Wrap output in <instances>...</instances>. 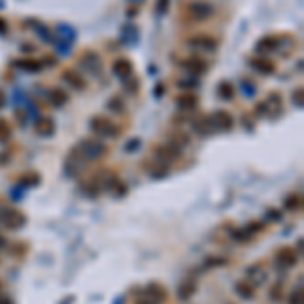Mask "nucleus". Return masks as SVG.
<instances>
[{
    "instance_id": "obj_1",
    "label": "nucleus",
    "mask_w": 304,
    "mask_h": 304,
    "mask_svg": "<svg viewBox=\"0 0 304 304\" xmlns=\"http://www.w3.org/2000/svg\"><path fill=\"white\" fill-rule=\"evenodd\" d=\"M75 39H77V31H75L73 27L65 25V23H59V25L53 29V47L57 49V53H59L61 57H65V55L71 51Z\"/></svg>"
},
{
    "instance_id": "obj_2",
    "label": "nucleus",
    "mask_w": 304,
    "mask_h": 304,
    "mask_svg": "<svg viewBox=\"0 0 304 304\" xmlns=\"http://www.w3.org/2000/svg\"><path fill=\"white\" fill-rule=\"evenodd\" d=\"M290 37H276V35H268V37H262L257 43H255V53L259 57H268V55H274V53H280L282 57H286L292 47H284V43H288Z\"/></svg>"
},
{
    "instance_id": "obj_3",
    "label": "nucleus",
    "mask_w": 304,
    "mask_h": 304,
    "mask_svg": "<svg viewBox=\"0 0 304 304\" xmlns=\"http://www.w3.org/2000/svg\"><path fill=\"white\" fill-rule=\"evenodd\" d=\"M75 150L79 152V156L83 160L96 162V160H100V158H103L107 154V146L101 140H98V138H83V140L77 142Z\"/></svg>"
},
{
    "instance_id": "obj_4",
    "label": "nucleus",
    "mask_w": 304,
    "mask_h": 304,
    "mask_svg": "<svg viewBox=\"0 0 304 304\" xmlns=\"http://www.w3.org/2000/svg\"><path fill=\"white\" fill-rule=\"evenodd\" d=\"M88 126H90V130H92L96 136H100V138H116V136L120 134L118 124H116L114 120L105 118V116H94Z\"/></svg>"
},
{
    "instance_id": "obj_5",
    "label": "nucleus",
    "mask_w": 304,
    "mask_h": 304,
    "mask_svg": "<svg viewBox=\"0 0 304 304\" xmlns=\"http://www.w3.org/2000/svg\"><path fill=\"white\" fill-rule=\"evenodd\" d=\"M187 49H191L195 55H205V53H215L219 49V41L211 35H195L187 39Z\"/></svg>"
},
{
    "instance_id": "obj_6",
    "label": "nucleus",
    "mask_w": 304,
    "mask_h": 304,
    "mask_svg": "<svg viewBox=\"0 0 304 304\" xmlns=\"http://www.w3.org/2000/svg\"><path fill=\"white\" fill-rule=\"evenodd\" d=\"M0 223H2L4 229L16 231V229H20V227L27 225V217H25V213H20L18 209L4 207V209H0Z\"/></svg>"
},
{
    "instance_id": "obj_7",
    "label": "nucleus",
    "mask_w": 304,
    "mask_h": 304,
    "mask_svg": "<svg viewBox=\"0 0 304 304\" xmlns=\"http://www.w3.org/2000/svg\"><path fill=\"white\" fill-rule=\"evenodd\" d=\"M255 114L262 118V116H268V118H276L278 114H282V96L272 92L268 94V98L264 101H259L255 105Z\"/></svg>"
},
{
    "instance_id": "obj_8",
    "label": "nucleus",
    "mask_w": 304,
    "mask_h": 304,
    "mask_svg": "<svg viewBox=\"0 0 304 304\" xmlns=\"http://www.w3.org/2000/svg\"><path fill=\"white\" fill-rule=\"evenodd\" d=\"M181 154H183V150H179V148L172 146L170 142H162V144H156V146H154V150H152V160L170 166Z\"/></svg>"
},
{
    "instance_id": "obj_9",
    "label": "nucleus",
    "mask_w": 304,
    "mask_h": 304,
    "mask_svg": "<svg viewBox=\"0 0 304 304\" xmlns=\"http://www.w3.org/2000/svg\"><path fill=\"white\" fill-rule=\"evenodd\" d=\"M213 14H215V6H213L211 2L197 0V2H191V4L187 6V16H189L193 23H205V20H209Z\"/></svg>"
},
{
    "instance_id": "obj_10",
    "label": "nucleus",
    "mask_w": 304,
    "mask_h": 304,
    "mask_svg": "<svg viewBox=\"0 0 304 304\" xmlns=\"http://www.w3.org/2000/svg\"><path fill=\"white\" fill-rule=\"evenodd\" d=\"M79 67L92 75V77H100L101 75V57L96 51H83L81 57H79Z\"/></svg>"
},
{
    "instance_id": "obj_11",
    "label": "nucleus",
    "mask_w": 304,
    "mask_h": 304,
    "mask_svg": "<svg viewBox=\"0 0 304 304\" xmlns=\"http://www.w3.org/2000/svg\"><path fill=\"white\" fill-rule=\"evenodd\" d=\"M179 65H181V69L185 71V75H195V77L207 73V69H209V63H207L203 57H199V55H191V57L183 59Z\"/></svg>"
},
{
    "instance_id": "obj_12",
    "label": "nucleus",
    "mask_w": 304,
    "mask_h": 304,
    "mask_svg": "<svg viewBox=\"0 0 304 304\" xmlns=\"http://www.w3.org/2000/svg\"><path fill=\"white\" fill-rule=\"evenodd\" d=\"M209 122L213 126V132H229L233 128V116L227 110H215L209 116Z\"/></svg>"
},
{
    "instance_id": "obj_13",
    "label": "nucleus",
    "mask_w": 304,
    "mask_h": 304,
    "mask_svg": "<svg viewBox=\"0 0 304 304\" xmlns=\"http://www.w3.org/2000/svg\"><path fill=\"white\" fill-rule=\"evenodd\" d=\"M83 168H85V160L79 156V152L73 148L69 152V156L65 158V175L71 177V179H77L83 172Z\"/></svg>"
},
{
    "instance_id": "obj_14",
    "label": "nucleus",
    "mask_w": 304,
    "mask_h": 304,
    "mask_svg": "<svg viewBox=\"0 0 304 304\" xmlns=\"http://www.w3.org/2000/svg\"><path fill=\"white\" fill-rule=\"evenodd\" d=\"M112 71H114V75H116L120 81H128V79H132V75H134V65H132L130 59L120 57V59H116V61L112 63Z\"/></svg>"
},
{
    "instance_id": "obj_15",
    "label": "nucleus",
    "mask_w": 304,
    "mask_h": 304,
    "mask_svg": "<svg viewBox=\"0 0 304 304\" xmlns=\"http://www.w3.org/2000/svg\"><path fill=\"white\" fill-rule=\"evenodd\" d=\"M61 81L67 83L69 88L77 90V92H83V90L88 88V81H85L83 73L77 71V69H65V71L61 73Z\"/></svg>"
},
{
    "instance_id": "obj_16",
    "label": "nucleus",
    "mask_w": 304,
    "mask_h": 304,
    "mask_svg": "<svg viewBox=\"0 0 304 304\" xmlns=\"http://www.w3.org/2000/svg\"><path fill=\"white\" fill-rule=\"evenodd\" d=\"M246 278H248L246 280L248 284H252L253 288H257V286H264L268 282V272H266V268L262 264H252L246 270Z\"/></svg>"
},
{
    "instance_id": "obj_17",
    "label": "nucleus",
    "mask_w": 304,
    "mask_h": 304,
    "mask_svg": "<svg viewBox=\"0 0 304 304\" xmlns=\"http://www.w3.org/2000/svg\"><path fill=\"white\" fill-rule=\"evenodd\" d=\"M296 259H298V255H296L294 250H290V248H280V250L276 252V255H274L276 266L282 268V270H288V268L296 266Z\"/></svg>"
},
{
    "instance_id": "obj_18",
    "label": "nucleus",
    "mask_w": 304,
    "mask_h": 304,
    "mask_svg": "<svg viewBox=\"0 0 304 304\" xmlns=\"http://www.w3.org/2000/svg\"><path fill=\"white\" fill-rule=\"evenodd\" d=\"M248 65L252 67L253 71L262 73V75H272V73L276 71V65H274V63H272L268 57H259V55L252 57V59L248 61Z\"/></svg>"
},
{
    "instance_id": "obj_19",
    "label": "nucleus",
    "mask_w": 304,
    "mask_h": 304,
    "mask_svg": "<svg viewBox=\"0 0 304 304\" xmlns=\"http://www.w3.org/2000/svg\"><path fill=\"white\" fill-rule=\"evenodd\" d=\"M55 130H57L55 120L49 118V116H43V118L35 120V132H37V136H41V138H51V136L55 134Z\"/></svg>"
},
{
    "instance_id": "obj_20",
    "label": "nucleus",
    "mask_w": 304,
    "mask_h": 304,
    "mask_svg": "<svg viewBox=\"0 0 304 304\" xmlns=\"http://www.w3.org/2000/svg\"><path fill=\"white\" fill-rule=\"evenodd\" d=\"M142 296L152 304H162L166 300V290H164L160 284L152 282V284H148V286L144 288V294H142Z\"/></svg>"
},
{
    "instance_id": "obj_21",
    "label": "nucleus",
    "mask_w": 304,
    "mask_h": 304,
    "mask_svg": "<svg viewBox=\"0 0 304 304\" xmlns=\"http://www.w3.org/2000/svg\"><path fill=\"white\" fill-rule=\"evenodd\" d=\"M29 27L33 29V33H35L43 43L53 45V31H51L47 25H43L41 20H29Z\"/></svg>"
},
{
    "instance_id": "obj_22",
    "label": "nucleus",
    "mask_w": 304,
    "mask_h": 304,
    "mask_svg": "<svg viewBox=\"0 0 304 304\" xmlns=\"http://www.w3.org/2000/svg\"><path fill=\"white\" fill-rule=\"evenodd\" d=\"M12 65H14L16 69L25 71V73H39V71L43 69V63H41V61H37V59H29V57H25V59H16Z\"/></svg>"
},
{
    "instance_id": "obj_23",
    "label": "nucleus",
    "mask_w": 304,
    "mask_h": 304,
    "mask_svg": "<svg viewBox=\"0 0 304 304\" xmlns=\"http://www.w3.org/2000/svg\"><path fill=\"white\" fill-rule=\"evenodd\" d=\"M138 29L132 25V23H126L122 29H120V39H122V43H126V45H136L138 43Z\"/></svg>"
},
{
    "instance_id": "obj_24",
    "label": "nucleus",
    "mask_w": 304,
    "mask_h": 304,
    "mask_svg": "<svg viewBox=\"0 0 304 304\" xmlns=\"http://www.w3.org/2000/svg\"><path fill=\"white\" fill-rule=\"evenodd\" d=\"M49 101L55 107H63L65 103H69V94L63 88H53L49 92Z\"/></svg>"
},
{
    "instance_id": "obj_25",
    "label": "nucleus",
    "mask_w": 304,
    "mask_h": 304,
    "mask_svg": "<svg viewBox=\"0 0 304 304\" xmlns=\"http://www.w3.org/2000/svg\"><path fill=\"white\" fill-rule=\"evenodd\" d=\"M233 290L242 300H253V296H255V288L248 282H235Z\"/></svg>"
},
{
    "instance_id": "obj_26",
    "label": "nucleus",
    "mask_w": 304,
    "mask_h": 304,
    "mask_svg": "<svg viewBox=\"0 0 304 304\" xmlns=\"http://www.w3.org/2000/svg\"><path fill=\"white\" fill-rule=\"evenodd\" d=\"M197 103H199V100H197L195 94H183V96L177 98V105L181 110H185V112H193L197 107Z\"/></svg>"
},
{
    "instance_id": "obj_27",
    "label": "nucleus",
    "mask_w": 304,
    "mask_h": 304,
    "mask_svg": "<svg viewBox=\"0 0 304 304\" xmlns=\"http://www.w3.org/2000/svg\"><path fill=\"white\" fill-rule=\"evenodd\" d=\"M197 292V282L195 280H185L181 286H179V298L181 300H189V298H193V294Z\"/></svg>"
},
{
    "instance_id": "obj_28",
    "label": "nucleus",
    "mask_w": 304,
    "mask_h": 304,
    "mask_svg": "<svg viewBox=\"0 0 304 304\" xmlns=\"http://www.w3.org/2000/svg\"><path fill=\"white\" fill-rule=\"evenodd\" d=\"M217 96H219V100L223 101H229L233 100V96H235V90H233V83L231 81H219V85H217Z\"/></svg>"
},
{
    "instance_id": "obj_29",
    "label": "nucleus",
    "mask_w": 304,
    "mask_h": 304,
    "mask_svg": "<svg viewBox=\"0 0 304 304\" xmlns=\"http://www.w3.org/2000/svg\"><path fill=\"white\" fill-rule=\"evenodd\" d=\"M193 130H195L199 136H203V138H207V136H211V134H213V126H211L209 118L195 120V122H193Z\"/></svg>"
},
{
    "instance_id": "obj_30",
    "label": "nucleus",
    "mask_w": 304,
    "mask_h": 304,
    "mask_svg": "<svg viewBox=\"0 0 304 304\" xmlns=\"http://www.w3.org/2000/svg\"><path fill=\"white\" fill-rule=\"evenodd\" d=\"M177 85L181 90H195V88H199V77H195V75H183L181 79H177Z\"/></svg>"
},
{
    "instance_id": "obj_31",
    "label": "nucleus",
    "mask_w": 304,
    "mask_h": 304,
    "mask_svg": "<svg viewBox=\"0 0 304 304\" xmlns=\"http://www.w3.org/2000/svg\"><path fill=\"white\" fill-rule=\"evenodd\" d=\"M166 175H168V166L166 164L154 162L150 168H148V177H152V179H164Z\"/></svg>"
},
{
    "instance_id": "obj_32",
    "label": "nucleus",
    "mask_w": 304,
    "mask_h": 304,
    "mask_svg": "<svg viewBox=\"0 0 304 304\" xmlns=\"http://www.w3.org/2000/svg\"><path fill=\"white\" fill-rule=\"evenodd\" d=\"M18 183L25 185V187H37V185L41 183V175H37V172H27V175H23V177L18 179Z\"/></svg>"
},
{
    "instance_id": "obj_33",
    "label": "nucleus",
    "mask_w": 304,
    "mask_h": 304,
    "mask_svg": "<svg viewBox=\"0 0 304 304\" xmlns=\"http://www.w3.org/2000/svg\"><path fill=\"white\" fill-rule=\"evenodd\" d=\"M10 138H12V126L8 124V120L0 118V142L4 144V142H8Z\"/></svg>"
},
{
    "instance_id": "obj_34",
    "label": "nucleus",
    "mask_w": 304,
    "mask_h": 304,
    "mask_svg": "<svg viewBox=\"0 0 304 304\" xmlns=\"http://www.w3.org/2000/svg\"><path fill=\"white\" fill-rule=\"evenodd\" d=\"M242 94L248 98V100H253L255 98V94H257V88H255V83L250 81V79H242Z\"/></svg>"
},
{
    "instance_id": "obj_35",
    "label": "nucleus",
    "mask_w": 304,
    "mask_h": 304,
    "mask_svg": "<svg viewBox=\"0 0 304 304\" xmlns=\"http://www.w3.org/2000/svg\"><path fill=\"white\" fill-rule=\"evenodd\" d=\"M284 207L288 209V211H298L300 207H302V197L300 195H290L286 203H284Z\"/></svg>"
},
{
    "instance_id": "obj_36",
    "label": "nucleus",
    "mask_w": 304,
    "mask_h": 304,
    "mask_svg": "<svg viewBox=\"0 0 304 304\" xmlns=\"http://www.w3.org/2000/svg\"><path fill=\"white\" fill-rule=\"evenodd\" d=\"M107 110H112L116 114H124L126 112V105H124V101L120 100V98H112V100L107 101Z\"/></svg>"
},
{
    "instance_id": "obj_37",
    "label": "nucleus",
    "mask_w": 304,
    "mask_h": 304,
    "mask_svg": "<svg viewBox=\"0 0 304 304\" xmlns=\"http://www.w3.org/2000/svg\"><path fill=\"white\" fill-rule=\"evenodd\" d=\"M225 264H227V257H207L205 259L207 268H219V266H225Z\"/></svg>"
},
{
    "instance_id": "obj_38",
    "label": "nucleus",
    "mask_w": 304,
    "mask_h": 304,
    "mask_svg": "<svg viewBox=\"0 0 304 304\" xmlns=\"http://www.w3.org/2000/svg\"><path fill=\"white\" fill-rule=\"evenodd\" d=\"M292 103H294L296 107H302V103H304V90L302 88H296V90L292 92Z\"/></svg>"
},
{
    "instance_id": "obj_39",
    "label": "nucleus",
    "mask_w": 304,
    "mask_h": 304,
    "mask_svg": "<svg viewBox=\"0 0 304 304\" xmlns=\"http://www.w3.org/2000/svg\"><path fill=\"white\" fill-rule=\"evenodd\" d=\"M168 2L170 0H156V14L162 16L166 10H168Z\"/></svg>"
},
{
    "instance_id": "obj_40",
    "label": "nucleus",
    "mask_w": 304,
    "mask_h": 304,
    "mask_svg": "<svg viewBox=\"0 0 304 304\" xmlns=\"http://www.w3.org/2000/svg\"><path fill=\"white\" fill-rule=\"evenodd\" d=\"M290 304H302V286H298V288L292 292V296H290Z\"/></svg>"
},
{
    "instance_id": "obj_41",
    "label": "nucleus",
    "mask_w": 304,
    "mask_h": 304,
    "mask_svg": "<svg viewBox=\"0 0 304 304\" xmlns=\"http://www.w3.org/2000/svg\"><path fill=\"white\" fill-rule=\"evenodd\" d=\"M278 294H280V296H282V284H276V286H274V290H272V292H270V298H272V300H276V302H278Z\"/></svg>"
},
{
    "instance_id": "obj_42",
    "label": "nucleus",
    "mask_w": 304,
    "mask_h": 304,
    "mask_svg": "<svg viewBox=\"0 0 304 304\" xmlns=\"http://www.w3.org/2000/svg\"><path fill=\"white\" fill-rule=\"evenodd\" d=\"M138 146H140V140L136 138V140H130V142L126 144V150L130 152V150H134V148H138Z\"/></svg>"
},
{
    "instance_id": "obj_43",
    "label": "nucleus",
    "mask_w": 304,
    "mask_h": 304,
    "mask_svg": "<svg viewBox=\"0 0 304 304\" xmlns=\"http://www.w3.org/2000/svg\"><path fill=\"white\" fill-rule=\"evenodd\" d=\"M6 33H8V25L4 18H0V35H6Z\"/></svg>"
},
{
    "instance_id": "obj_44",
    "label": "nucleus",
    "mask_w": 304,
    "mask_h": 304,
    "mask_svg": "<svg viewBox=\"0 0 304 304\" xmlns=\"http://www.w3.org/2000/svg\"><path fill=\"white\" fill-rule=\"evenodd\" d=\"M0 304H14V300H12L10 296H2V294H0Z\"/></svg>"
},
{
    "instance_id": "obj_45",
    "label": "nucleus",
    "mask_w": 304,
    "mask_h": 304,
    "mask_svg": "<svg viewBox=\"0 0 304 304\" xmlns=\"http://www.w3.org/2000/svg\"><path fill=\"white\" fill-rule=\"evenodd\" d=\"M270 215H272V219H274V221H278V219H282V215H280L278 211H270Z\"/></svg>"
},
{
    "instance_id": "obj_46",
    "label": "nucleus",
    "mask_w": 304,
    "mask_h": 304,
    "mask_svg": "<svg viewBox=\"0 0 304 304\" xmlns=\"http://www.w3.org/2000/svg\"><path fill=\"white\" fill-rule=\"evenodd\" d=\"M4 103H6V96H4V92H2V90H0V107H2V105H4Z\"/></svg>"
},
{
    "instance_id": "obj_47",
    "label": "nucleus",
    "mask_w": 304,
    "mask_h": 304,
    "mask_svg": "<svg viewBox=\"0 0 304 304\" xmlns=\"http://www.w3.org/2000/svg\"><path fill=\"white\" fill-rule=\"evenodd\" d=\"M136 304H152V302H148V300H146V298H144V296H140V298H138V300H136Z\"/></svg>"
},
{
    "instance_id": "obj_48",
    "label": "nucleus",
    "mask_w": 304,
    "mask_h": 304,
    "mask_svg": "<svg viewBox=\"0 0 304 304\" xmlns=\"http://www.w3.org/2000/svg\"><path fill=\"white\" fill-rule=\"evenodd\" d=\"M4 248H6V240L0 235V250H4Z\"/></svg>"
},
{
    "instance_id": "obj_49",
    "label": "nucleus",
    "mask_w": 304,
    "mask_h": 304,
    "mask_svg": "<svg viewBox=\"0 0 304 304\" xmlns=\"http://www.w3.org/2000/svg\"><path fill=\"white\" fill-rule=\"evenodd\" d=\"M130 2H132V4H142L144 0H130Z\"/></svg>"
},
{
    "instance_id": "obj_50",
    "label": "nucleus",
    "mask_w": 304,
    "mask_h": 304,
    "mask_svg": "<svg viewBox=\"0 0 304 304\" xmlns=\"http://www.w3.org/2000/svg\"><path fill=\"white\" fill-rule=\"evenodd\" d=\"M0 290H2V284H0Z\"/></svg>"
}]
</instances>
